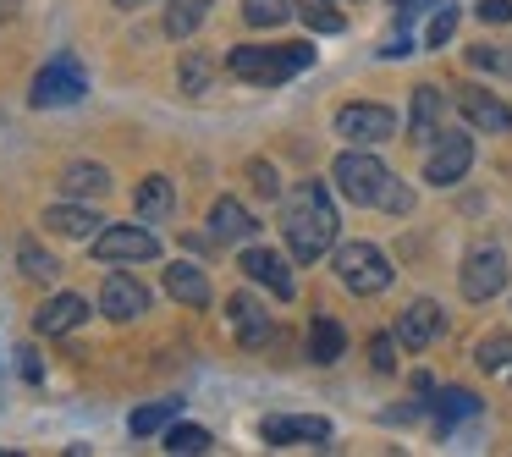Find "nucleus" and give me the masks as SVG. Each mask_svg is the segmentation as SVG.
<instances>
[{"instance_id":"obj_1","label":"nucleus","mask_w":512,"mask_h":457,"mask_svg":"<svg viewBox=\"0 0 512 457\" xmlns=\"http://www.w3.org/2000/svg\"><path fill=\"white\" fill-rule=\"evenodd\" d=\"M281 232L298 265H314L336 248V204L325 193V182H298L281 204Z\"/></svg>"},{"instance_id":"obj_2","label":"nucleus","mask_w":512,"mask_h":457,"mask_svg":"<svg viewBox=\"0 0 512 457\" xmlns=\"http://www.w3.org/2000/svg\"><path fill=\"white\" fill-rule=\"evenodd\" d=\"M309 61H314L309 45H237L232 56H226V67H232V78H243V83L276 89V83L298 78Z\"/></svg>"},{"instance_id":"obj_3","label":"nucleus","mask_w":512,"mask_h":457,"mask_svg":"<svg viewBox=\"0 0 512 457\" xmlns=\"http://www.w3.org/2000/svg\"><path fill=\"white\" fill-rule=\"evenodd\" d=\"M336 281L353 298H375V292L391 287V259L375 243H342L336 248Z\"/></svg>"},{"instance_id":"obj_4","label":"nucleus","mask_w":512,"mask_h":457,"mask_svg":"<svg viewBox=\"0 0 512 457\" xmlns=\"http://www.w3.org/2000/svg\"><path fill=\"white\" fill-rule=\"evenodd\" d=\"M331 182H336V193H342L347 204H380V199H386L391 171L380 166V160L369 155V149H347V155H336Z\"/></svg>"},{"instance_id":"obj_5","label":"nucleus","mask_w":512,"mask_h":457,"mask_svg":"<svg viewBox=\"0 0 512 457\" xmlns=\"http://www.w3.org/2000/svg\"><path fill=\"white\" fill-rule=\"evenodd\" d=\"M336 138H347L353 149H375L386 138H397V111H386L375 100H353L336 111Z\"/></svg>"},{"instance_id":"obj_6","label":"nucleus","mask_w":512,"mask_h":457,"mask_svg":"<svg viewBox=\"0 0 512 457\" xmlns=\"http://www.w3.org/2000/svg\"><path fill=\"white\" fill-rule=\"evenodd\" d=\"M457 287H463V298H468V303H490L501 287H507V254H501L496 243L468 248L463 270H457Z\"/></svg>"},{"instance_id":"obj_7","label":"nucleus","mask_w":512,"mask_h":457,"mask_svg":"<svg viewBox=\"0 0 512 457\" xmlns=\"http://www.w3.org/2000/svg\"><path fill=\"white\" fill-rule=\"evenodd\" d=\"M474 166V138L468 133H435L430 155H424V182L430 188H452V182L468 177Z\"/></svg>"},{"instance_id":"obj_8","label":"nucleus","mask_w":512,"mask_h":457,"mask_svg":"<svg viewBox=\"0 0 512 457\" xmlns=\"http://www.w3.org/2000/svg\"><path fill=\"white\" fill-rule=\"evenodd\" d=\"M160 254V237L149 226H105L94 237V259L100 265H144V259Z\"/></svg>"},{"instance_id":"obj_9","label":"nucleus","mask_w":512,"mask_h":457,"mask_svg":"<svg viewBox=\"0 0 512 457\" xmlns=\"http://www.w3.org/2000/svg\"><path fill=\"white\" fill-rule=\"evenodd\" d=\"M89 94V78H83L78 56H56L45 72L34 78V105L39 111H56V105H78Z\"/></svg>"},{"instance_id":"obj_10","label":"nucleus","mask_w":512,"mask_h":457,"mask_svg":"<svg viewBox=\"0 0 512 457\" xmlns=\"http://www.w3.org/2000/svg\"><path fill=\"white\" fill-rule=\"evenodd\" d=\"M441 331H446V314H441V303H435V298H413L408 309L397 314V342L408 347V353H424Z\"/></svg>"},{"instance_id":"obj_11","label":"nucleus","mask_w":512,"mask_h":457,"mask_svg":"<svg viewBox=\"0 0 512 457\" xmlns=\"http://www.w3.org/2000/svg\"><path fill=\"white\" fill-rule=\"evenodd\" d=\"M237 265H243L248 281H259V287H265L270 298H281V303L298 292V281H292V265L276 254V248H243V259H237Z\"/></svg>"},{"instance_id":"obj_12","label":"nucleus","mask_w":512,"mask_h":457,"mask_svg":"<svg viewBox=\"0 0 512 457\" xmlns=\"http://www.w3.org/2000/svg\"><path fill=\"white\" fill-rule=\"evenodd\" d=\"M100 314H111V320H138V314H149V287L138 276H127V270H111L100 287Z\"/></svg>"},{"instance_id":"obj_13","label":"nucleus","mask_w":512,"mask_h":457,"mask_svg":"<svg viewBox=\"0 0 512 457\" xmlns=\"http://www.w3.org/2000/svg\"><path fill=\"white\" fill-rule=\"evenodd\" d=\"M457 111L468 116V127H485V133H512V105L496 100L490 89H457Z\"/></svg>"},{"instance_id":"obj_14","label":"nucleus","mask_w":512,"mask_h":457,"mask_svg":"<svg viewBox=\"0 0 512 457\" xmlns=\"http://www.w3.org/2000/svg\"><path fill=\"white\" fill-rule=\"evenodd\" d=\"M226 314H232V331H237L243 347H265L270 342V314H265V303H259L254 292H232V298H226Z\"/></svg>"},{"instance_id":"obj_15","label":"nucleus","mask_w":512,"mask_h":457,"mask_svg":"<svg viewBox=\"0 0 512 457\" xmlns=\"http://www.w3.org/2000/svg\"><path fill=\"white\" fill-rule=\"evenodd\" d=\"M83 320H89V298H78V292H56V298L34 314L39 336H67V331H78Z\"/></svg>"},{"instance_id":"obj_16","label":"nucleus","mask_w":512,"mask_h":457,"mask_svg":"<svg viewBox=\"0 0 512 457\" xmlns=\"http://www.w3.org/2000/svg\"><path fill=\"white\" fill-rule=\"evenodd\" d=\"M441 111H446L441 89H435V83H419V89H413V111H408V138L413 144H435V133H441Z\"/></svg>"},{"instance_id":"obj_17","label":"nucleus","mask_w":512,"mask_h":457,"mask_svg":"<svg viewBox=\"0 0 512 457\" xmlns=\"http://www.w3.org/2000/svg\"><path fill=\"white\" fill-rule=\"evenodd\" d=\"M265 446H292V441H331V424L314 413H292V419H265L259 424Z\"/></svg>"},{"instance_id":"obj_18","label":"nucleus","mask_w":512,"mask_h":457,"mask_svg":"<svg viewBox=\"0 0 512 457\" xmlns=\"http://www.w3.org/2000/svg\"><path fill=\"white\" fill-rule=\"evenodd\" d=\"M254 232H259V221L237 199H215L210 204V237L215 243H248Z\"/></svg>"},{"instance_id":"obj_19","label":"nucleus","mask_w":512,"mask_h":457,"mask_svg":"<svg viewBox=\"0 0 512 457\" xmlns=\"http://www.w3.org/2000/svg\"><path fill=\"white\" fill-rule=\"evenodd\" d=\"M133 210H138V221H171L177 215V182L171 177H144L138 182V199H133Z\"/></svg>"},{"instance_id":"obj_20","label":"nucleus","mask_w":512,"mask_h":457,"mask_svg":"<svg viewBox=\"0 0 512 457\" xmlns=\"http://www.w3.org/2000/svg\"><path fill=\"white\" fill-rule=\"evenodd\" d=\"M61 188H67L72 199H105L116 182H111V171L94 166V160H72V166L61 171Z\"/></svg>"},{"instance_id":"obj_21","label":"nucleus","mask_w":512,"mask_h":457,"mask_svg":"<svg viewBox=\"0 0 512 457\" xmlns=\"http://www.w3.org/2000/svg\"><path fill=\"white\" fill-rule=\"evenodd\" d=\"M166 292L188 309H210V276L199 265H171L166 270Z\"/></svg>"},{"instance_id":"obj_22","label":"nucleus","mask_w":512,"mask_h":457,"mask_svg":"<svg viewBox=\"0 0 512 457\" xmlns=\"http://www.w3.org/2000/svg\"><path fill=\"white\" fill-rule=\"evenodd\" d=\"M45 226L56 237H89L94 226H105V221H100V210H89V204H50Z\"/></svg>"},{"instance_id":"obj_23","label":"nucleus","mask_w":512,"mask_h":457,"mask_svg":"<svg viewBox=\"0 0 512 457\" xmlns=\"http://www.w3.org/2000/svg\"><path fill=\"white\" fill-rule=\"evenodd\" d=\"M342 353H347V331L331 320V314H314V325H309V358H314V364H336Z\"/></svg>"},{"instance_id":"obj_24","label":"nucleus","mask_w":512,"mask_h":457,"mask_svg":"<svg viewBox=\"0 0 512 457\" xmlns=\"http://www.w3.org/2000/svg\"><path fill=\"white\" fill-rule=\"evenodd\" d=\"M474 413H479V397H474V391H463V386L435 391V424H441V430H452V424L474 419Z\"/></svg>"},{"instance_id":"obj_25","label":"nucleus","mask_w":512,"mask_h":457,"mask_svg":"<svg viewBox=\"0 0 512 457\" xmlns=\"http://www.w3.org/2000/svg\"><path fill=\"white\" fill-rule=\"evenodd\" d=\"M210 430H204V424H177L171 419L166 424V452L171 457H199V452H210Z\"/></svg>"},{"instance_id":"obj_26","label":"nucleus","mask_w":512,"mask_h":457,"mask_svg":"<svg viewBox=\"0 0 512 457\" xmlns=\"http://www.w3.org/2000/svg\"><path fill=\"white\" fill-rule=\"evenodd\" d=\"M210 6H215V0H171V6H166V34L171 39H188L193 28L210 17Z\"/></svg>"},{"instance_id":"obj_27","label":"nucleus","mask_w":512,"mask_h":457,"mask_svg":"<svg viewBox=\"0 0 512 457\" xmlns=\"http://www.w3.org/2000/svg\"><path fill=\"white\" fill-rule=\"evenodd\" d=\"M474 364L485 369V375H501V369H512V336H507V331H490V336H479V347H474Z\"/></svg>"},{"instance_id":"obj_28","label":"nucleus","mask_w":512,"mask_h":457,"mask_svg":"<svg viewBox=\"0 0 512 457\" xmlns=\"http://www.w3.org/2000/svg\"><path fill=\"white\" fill-rule=\"evenodd\" d=\"M177 413H182V402H177V397L149 402V408H138L133 419H127V430H133V435H155V430H166V424L177 419Z\"/></svg>"},{"instance_id":"obj_29","label":"nucleus","mask_w":512,"mask_h":457,"mask_svg":"<svg viewBox=\"0 0 512 457\" xmlns=\"http://www.w3.org/2000/svg\"><path fill=\"white\" fill-rule=\"evenodd\" d=\"M292 17V0H243V23L248 28H276Z\"/></svg>"},{"instance_id":"obj_30","label":"nucleus","mask_w":512,"mask_h":457,"mask_svg":"<svg viewBox=\"0 0 512 457\" xmlns=\"http://www.w3.org/2000/svg\"><path fill=\"white\" fill-rule=\"evenodd\" d=\"M468 67L496 72V78H512V45H474L468 50Z\"/></svg>"},{"instance_id":"obj_31","label":"nucleus","mask_w":512,"mask_h":457,"mask_svg":"<svg viewBox=\"0 0 512 457\" xmlns=\"http://www.w3.org/2000/svg\"><path fill=\"white\" fill-rule=\"evenodd\" d=\"M298 17L314 28V34H342V28H347V17H342V12H331V0H303Z\"/></svg>"},{"instance_id":"obj_32","label":"nucleus","mask_w":512,"mask_h":457,"mask_svg":"<svg viewBox=\"0 0 512 457\" xmlns=\"http://www.w3.org/2000/svg\"><path fill=\"white\" fill-rule=\"evenodd\" d=\"M210 78H215V61L199 56V50H188V56H182V94H204Z\"/></svg>"},{"instance_id":"obj_33","label":"nucleus","mask_w":512,"mask_h":457,"mask_svg":"<svg viewBox=\"0 0 512 457\" xmlns=\"http://www.w3.org/2000/svg\"><path fill=\"white\" fill-rule=\"evenodd\" d=\"M17 265H23V276H34V281H56V276H61L56 259H50L39 243H23V248H17Z\"/></svg>"},{"instance_id":"obj_34","label":"nucleus","mask_w":512,"mask_h":457,"mask_svg":"<svg viewBox=\"0 0 512 457\" xmlns=\"http://www.w3.org/2000/svg\"><path fill=\"white\" fill-rule=\"evenodd\" d=\"M452 34H457V6H441V12L430 17V34H424V45H430V50H441Z\"/></svg>"},{"instance_id":"obj_35","label":"nucleus","mask_w":512,"mask_h":457,"mask_svg":"<svg viewBox=\"0 0 512 457\" xmlns=\"http://www.w3.org/2000/svg\"><path fill=\"white\" fill-rule=\"evenodd\" d=\"M397 336H375V342H369V364H375V375H391V369H397Z\"/></svg>"},{"instance_id":"obj_36","label":"nucleus","mask_w":512,"mask_h":457,"mask_svg":"<svg viewBox=\"0 0 512 457\" xmlns=\"http://www.w3.org/2000/svg\"><path fill=\"white\" fill-rule=\"evenodd\" d=\"M248 182H254V193H259V199H276V193H281L276 166H265V160H254V166H248Z\"/></svg>"},{"instance_id":"obj_37","label":"nucleus","mask_w":512,"mask_h":457,"mask_svg":"<svg viewBox=\"0 0 512 457\" xmlns=\"http://www.w3.org/2000/svg\"><path fill=\"white\" fill-rule=\"evenodd\" d=\"M380 210H391V215H408V210H413V193L402 188L397 177H391V182H386V199H380Z\"/></svg>"},{"instance_id":"obj_38","label":"nucleus","mask_w":512,"mask_h":457,"mask_svg":"<svg viewBox=\"0 0 512 457\" xmlns=\"http://www.w3.org/2000/svg\"><path fill=\"white\" fill-rule=\"evenodd\" d=\"M479 23H512V0H479Z\"/></svg>"},{"instance_id":"obj_39","label":"nucleus","mask_w":512,"mask_h":457,"mask_svg":"<svg viewBox=\"0 0 512 457\" xmlns=\"http://www.w3.org/2000/svg\"><path fill=\"white\" fill-rule=\"evenodd\" d=\"M17 358H23V380H45V364H39V353H34V347H23Z\"/></svg>"},{"instance_id":"obj_40","label":"nucleus","mask_w":512,"mask_h":457,"mask_svg":"<svg viewBox=\"0 0 512 457\" xmlns=\"http://www.w3.org/2000/svg\"><path fill=\"white\" fill-rule=\"evenodd\" d=\"M12 12H17V0H0V23H6Z\"/></svg>"},{"instance_id":"obj_41","label":"nucleus","mask_w":512,"mask_h":457,"mask_svg":"<svg viewBox=\"0 0 512 457\" xmlns=\"http://www.w3.org/2000/svg\"><path fill=\"white\" fill-rule=\"evenodd\" d=\"M116 6H122V12H138V6H149V0H116Z\"/></svg>"},{"instance_id":"obj_42","label":"nucleus","mask_w":512,"mask_h":457,"mask_svg":"<svg viewBox=\"0 0 512 457\" xmlns=\"http://www.w3.org/2000/svg\"><path fill=\"white\" fill-rule=\"evenodd\" d=\"M391 6H402V12H413V0H391Z\"/></svg>"}]
</instances>
